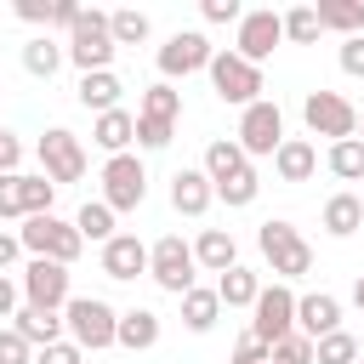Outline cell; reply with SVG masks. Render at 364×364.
Segmentation results:
<instances>
[{
    "instance_id": "30",
    "label": "cell",
    "mask_w": 364,
    "mask_h": 364,
    "mask_svg": "<svg viewBox=\"0 0 364 364\" xmlns=\"http://www.w3.org/2000/svg\"><path fill=\"white\" fill-rule=\"evenodd\" d=\"M142 119H165V125H176V114H182V91L171 85V80H154L148 91H142V108H136Z\"/></svg>"
},
{
    "instance_id": "17",
    "label": "cell",
    "mask_w": 364,
    "mask_h": 364,
    "mask_svg": "<svg viewBox=\"0 0 364 364\" xmlns=\"http://www.w3.org/2000/svg\"><path fill=\"white\" fill-rule=\"evenodd\" d=\"M91 142L114 159V154H125L131 142H136V114L131 108H108V114H97L91 119Z\"/></svg>"
},
{
    "instance_id": "16",
    "label": "cell",
    "mask_w": 364,
    "mask_h": 364,
    "mask_svg": "<svg viewBox=\"0 0 364 364\" xmlns=\"http://www.w3.org/2000/svg\"><path fill=\"white\" fill-rule=\"evenodd\" d=\"M330 330H341V301H336L330 290H313V296H296V336H307V341H318V336H330Z\"/></svg>"
},
{
    "instance_id": "41",
    "label": "cell",
    "mask_w": 364,
    "mask_h": 364,
    "mask_svg": "<svg viewBox=\"0 0 364 364\" xmlns=\"http://www.w3.org/2000/svg\"><path fill=\"white\" fill-rule=\"evenodd\" d=\"M34 364H85V353H80V347H74V341L63 336V341L40 347V353H34Z\"/></svg>"
},
{
    "instance_id": "37",
    "label": "cell",
    "mask_w": 364,
    "mask_h": 364,
    "mask_svg": "<svg viewBox=\"0 0 364 364\" xmlns=\"http://www.w3.org/2000/svg\"><path fill=\"white\" fill-rule=\"evenodd\" d=\"M17 199H23V216H46L51 199H57V188H51L46 176H23V171H17Z\"/></svg>"
},
{
    "instance_id": "21",
    "label": "cell",
    "mask_w": 364,
    "mask_h": 364,
    "mask_svg": "<svg viewBox=\"0 0 364 364\" xmlns=\"http://www.w3.org/2000/svg\"><path fill=\"white\" fill-rule=\"evenodd\" d=\"M11 330H17L34 353H40V347L63 341V313H46V307H28V301H23V307L11 313Z\"/></svg>"
},
{
    "instance_id": "8",
    "label": "cell",
    "mask_w": 364,
    "mask_h": 364,
    "mask_svg": "<svg viewBox=\"0 0 364 364\" xmlns=\"http://www.w3.org/2000/svg\"><path fill=\"white\" fill-rule=\"evenodd\" d=\"M34 154H40V176H46L51 188L85 176V148H80V136H74L68 125H51V131L34 142Z\"/></svg>"
},
{
    "instance_id": "7",
    "label": "cell",
    "mask_w": 364,
    "mask_h": 364,
    "mask_svg": "<svg viewBox=\"0 0 364 364\" xmlns=\"http://www.w3.org/2000/svg\"><path fill=\"white\" fill-rule=\"evenodd\" d=\"M301 119H307V131H313V136H330V142L358 136V108H353L341 91H324V85L301 97Z\"/></svg>"
},
{
    "instance_id": "29",
    "label": "cell",
    "mask_w": 364,
    "mask_h": 364,
    "mask_svg": "<svg viewBox=\"0 0 364 364\" xmlns=\"http://www.w3.org/2000/svg\"><path fill=\"white\" fill-rule=\"evenodd\" d=\"M63 63H68V57H63V40H51V34H34V40L23 46V68H28L34 80H51Z\"/></svg>"
},
{
    "instance_id": "48",
    "label": "cell",
    "mask_w": 364,
    "mask_h": 364,
    "mask_svg": "<svg viewBox=\"0 0 364 364\" xmlns=\"http://www.w3.org/2000/svg\"><path fill=\"white\" fill-rule=\"evenodd\" d=\"M17 256H23V239L0 228V273H11V267H17Z\"/></svg>"
},
{
    "instance_id": "33",
    "label": "cell",
    "mask_w": 364,
    "mask_h": 364,
    "mask_svg": "<svg viewBox=\"0 0 364 364\" xmlns=\"http://www.w3.org/2000/svg\"><path fill=\"white\" fill-rule=\"evenodd\" d=\"M74 233H80V239L108 245V239H114V210H108L102 199H85V205H80V216H74Z\"/></svg>"
},
{
    "instance_id": "27",
    "label": "cell",
    "mask_w": 364,
    "mask_h": 364,
    "mask_svg": "<svg viewBox=\"0 0 364 364\" xmlns=\"http://www.w3.org/2000/svg\"><path fill=\"white\" fill-rule=\"evenodd\" d=\"M216 318H222V301H216V284H210V290H199V284H193V290L182 296V324H188L193 336H205V330H216Z\"/></svg>"
},
{
    "instance_id": "53",
    "label": "cell",
    "mask_w": 364,
    "mask_h": 364,
    "mask_svg": "<svg viewBox=\"0 0 364 364\" xmlns=\"http://www.w3.org/2000/svg\"><path fill=\"white\" fill-rule=\"evenodd\" d=\"M0 91H6V80H0Z\"/></svg>"
},
{
    "instance_id": "3",
    "label": "cell",
    "mask_w": 364,
    "mask_h": 364,
    "mask_svg": "<svg viewBox=\"0 0 364 364\" xmlns=\"http://www.w3.org/2000/svg\"><path fill=\"white\" fill-rule=\"evenodd\" d=\"M256 245H262V256H267V267H273V279H279V284H290V279H307V273H313V245H307L290 222H262Z\"/></svg>"
},
{
    "instance_id": "10",
    "label": "cell",
    "mask_w": 364,
    "mask_h": 364,
    "mask_svg": "<svg viewBox=\"0 0 364 364\" xmlns=\"http://www.w3.org/2000/svg\"><path fill=\"white\" fill-rule=\"evenodd\" d=\"M148 199V171H142V159L136 154H114L108 165H102V205L119 216V210H136Z\"/></svg>"
},
{
    "instance_id": "42",
    "label": "cell",
    "mask_w": 364,
    "mask_h": 364,
    "mask_svg": "<svg viewBox=\"0 0 364 364\" xmlns=\"http://www.w3.org/2000/svg\"><path fill=\"white\" fill-rule=\"evenodd\" d=\"M199 11H205V23H233V28H239V17H245L239 0H205Z\"/></svg>"
},
{
    "instance_id": "20",
    "label": "cell",
    "mask_w": 364,
    "mask_h": 364,
    "mask_svg": "<svg viewBox=\"0 0 364 364\" xmlns=\"http://www.w3.org/2000/svg\"><path fill=\"white\" fill-rule=\"evenodd\" d=\"M114 347H131V353L159 347V313L154 307H125L119 324H114Z\"/></svg>"
},
{
    "instance_id": "11",
    "label": "cell",
    "mask_w": 364,
    "mask_h": 364,
    "mask_svg": "<svg viewBox=\"0 0 364 364\" xmlns=\"http://www.w3.org/2000/svg\"><path fill=\"white\" fill-rule=\"evenodd\" d=\"M210 57H216V46L199 34V28H176L165 46H159V80H188V74H199V68H210Z\"/></svg>"
},
{
    "instance_id": "32",
    "label": "cell",
    "mask_w": 364,
    "mask_h": 364,
    "mask_svg": "<svg viewBox=\"0 0 364 364\" xmlns=\"http://www.w3.org/2000/svg\"><path fill=\"white\" fill-rule=\"evenodd\" d=\"M148 11H136V6H119V11H108V34H114V46H142L148 40Z\"/></svg>"
},
{
    "instance_id": "45",
    "label": "cell",
    "mask_w": 364,
    "mask_h": 364,
    "mask_svg": "<svg viewBox=\"0 0 364 364\" xmlns=\"http://www.w3.org/2000/svg\"><path fill=\"white\" fill-rule=\"evenodd\" d=\"M233 364H267V341H256V336L245 330L239 347H233Z\"/></svg>"
},
{
    "instance_id": "54",
    "label": "cell",
    "mask_w": 364,
    "mask_h": 364,
    "mask_svg": "<svg viewBox=\"0 0 364 364\" xmlns=\"http://www.w3.org/2000/svg\"><path fill=\"white\" fill-rule=\"evenodd\" d=\"M358 364H364V353H358Z\"/></svg>"
},
{
    "instance_id": "26",
    "label": "cell",
    "mask_w": 364,
    "mask_h": 364,
    "mask_svg": "<svg viewBox=\"0 0 364 364\" xmlns=\"http://www.w3.org/2000/svg\"><path fill=\"white\" fill-rule=\"evenodd\" d=\"M256 296H262V279H256V267H228V273H216V301L222 307H256Z\"/></svg>"
},
{
    "instance_id": "2",
    "label": "cell",
    "mask_w": 364,
    "mask_h": 364,
    "mask_svg": "<svg viewBox=\"0 0 364 364\" xmlns=\"http://www.w3.org/2000/svg\"><path fill=\"white\" fill-rule=\"evenodd\" d=\"M17 239H23V250H28V256L63 262V267H74V262H80V250H85V239L74 233V222H63L57 210H46V216H23Z\"/></svg>"
},
{
    "instance_id": "18",
    "label": "cell",
    "mask_w": 364,
    "mask_h": 364,
    "mask_svg": "<svg viewBox=\"0 0 364 364\" xmlns=\"http://www.w3.org/2000/svg\"><path fill=\"white\" fill-rule=\"evenodd\" d=\"M318 171V148L307 142V136H284L279 148H273V176L279 182H307Z\"/></svg>"
},
{
    "instance_id": "19",
    "label": "cell",
    "mask_w": 364,
    "mask_h": 364,
    "mask_svg": "<svg viewBox=\"0 0 364 364\" xmlns=\"http://www.w3.org/2000/svg\"><path fill=\"white\" fill-rule=\"evenodd\" d=\"M171 205H176L182 216H205V210L216 205V188H210V176H205V171H188V165H182V171L171 176Z\"/></svg>"
},
{
    "instance_id": "51",
    "label": "cell",
    "mask_w": 364,
    "mask_h": 364,
    "mask_svg": "<svg viewBox=\"0 0 364 364\" xmlns=\"http://www.w3.org/2000/svg\"><path fill=\"white\" fill-rule=\"evenodd\" d=\"M358 142H364V114H358Z\"/></svg>"
},
{
    "instance_id": "47",
    "label": "cell",
    "mask_w": 364,
    "mask_h": 364,
    "mask_svg": "<svg viewBox=\"0 0 364 364\" xmlns=\"http://www.w3.org/2000/svg\"><path fill=\"white\" fill-rule=\"evenodd\" d=\"M80 11H85V6H74V0H51V28H63V34H68Z\"/></svg>"
},
{
    "instance_id": "14",
    "label": "cell",
    "mask_w": 364,
    "mask_h": 364,
    "mask_svg": "<svg viewBox=\"0 0 364 364\" xmlns=\"http://www.w3.org/2000/svg\"><path fill=\"white\" fill-rule=\"evenodd\" d=\"M23 301L46 307V313H63L68 307V267L46 262V256H28V267H23Z\"/></svg>"
},
{
    "instance_id": "43",
    "label": "cell",
    "mask_w": 364,
    "mask_h": 364,
    "mask_svg": "<svg viewBox=\"0 0 364 364\" xmlns=\"http://www.w3.org/2000/svg\"><path fill=\"white\" fill-rule=\"evenodd\" d=\"M0 222H23V199H17V176H0Z\"/></svg>"
},
{
    "instance_id": "15",
    "label": "cell",
    "mask_w": 364,
    "mask_h": 364,
    "mask_svg": "<svg viewBox=\"0 0 364 364\" xmlns=\"http://www.w3.org/2000/svg\"><path fill=\"white\" fill-rule=\"evenodd\" d=\"M102 273L119 279V284L142 279V273H148V245H142L136 233H114V239L102 245Z\"/></svg>"
},
{
    "instance_id": "40",
    "label": "cell",
    "mask_w": 364,
    "mask_h": 364,
    "mask_svg": "<svg viewBox=\"0 0 364 364\" xmlns=\"http://www.w3.org/2000/svg\"><path fill=\"white\" fill-rule=\"evenodd\" d=\"M0 364H34V347L17 330H0Z\"/></svg>"
},
{
    "instance_id": "52",
    "label": "cell",
    "mask_w": 364,
    "mask_h": 364,
    "mask_svg": "<svg viewBox=\"0 0 364 364\" xmlns=\"http://www.w3.org/2000/svg\"><path fill=\"white\" fill-rule=\"evenodd\" d=\"M0 136H6V125H0Z\"/></svg>"
},
{
    "instance_id": "35",
    "label": "cell",
    "mask_w": 364,
    "mask_h": 364,
    "mask_svg": "<svg viewBox=\"0 0 364 364\" xmlns=\"http://www.w3.org/2000/svg\"><path fill=\"white\" fill-rule=\"evenodd\" d=\"M313 364H358V341L347 330H330L313 341Z\"/></svg>"
},
{
    "instance_id": "12",
    "label": "cell",
    "mask_w": 364,
    "mask_h": 364,
    "mask_svg": "<svg viewBox=\"0 0 364 364\" xmlns=\"http://www.w3.org/2000/svg\"><path fill=\"white\" fill-rule=\"evenodd\" d=\"M239 148H245V159H273V148L284 142V114H279V102H250L245 114H239V136H233Z\"/></svg>"
},
{
    "instance_id": "36",
    "label": "cell",
    "mask_w": 364,
    "mask_h": 364,
    "mask_svg": "<svg viewBox=\"0 0 364 364\" xmlns=\"http://www.w3.org/2000/svg\"><path fill=\"white\" fill-rule=\"evenodd\" d=\"M256 193H262V176H256V165H250V171H239L233 182H222V188H216V199H222L228 210H245V205H256Z\"/></svg>"
},
{
    "instance_id": "22",
    "label": "cell",
    "mask_w": 364,
    "mask_h": 364,
    "mask_svg": "<svg viewBox=\"0 0 364 364\" xmlns=\"http://www.w3.org/2000/svg\"><path fill=\"white\" fill-rule=\"evenodd\" d=\"M233 262H239V245H233L228 228H205V233L193 239V267H205V273H228Z\"/></svg>"
},
{
    "instance_id": "25",
    "label": "cell",
    "mask_w": 364,
    "mask_h": 364,
    "mask_svg": "<svg viewBox=\"0 0 364 364\" xmlns=\"http://www.w3.org/2000/svg\"><path fill=\"white\" fill-rule=\"evenodd\" d=\"M364 228V199L358 193H330L324 199V233L330 239H353Z\"/></svg>"
},
{
    "instance_id": "6",
    "label": "cell",
    "mask_w": 364,
    "mask_h": 364,
    "mask_svg": "<svg viewBox=\"0 0 364 364\" xmlns=\"http://www.w3.org/2000/svg\"><path fill=\"white\" fill-rule=\"evenodd\" d=\"M205 74H210V91H216L222 102H233V108L262 102V68H256V63H245L239 51H216Z\"/></svg>"
},
{
    "instance_id": "4",
    "label": "cell",
    "mask_w": 364,
    "mask_h": 364,
    "mask_svg": "<svg viewBox=\"0 0 364 364\" xmlns=\"http://www.w3.org/2000/svg\"><path fill=\"white\" fill-rule=\"evenodd\" d=\"M114 324H119V313L102 301V296H68V307H63V330H68V341L85 353H102V347H114Z\"/></svg>"
},
{
    "instance_id": "46",
    "label": "cell",
    "mask_w": 364,
    "mask_h": 364,
    "mask_svg": "<svg viewBox=\"0 0 364 364\" xmlns=\"http://www.w3.org/2000/svg\"><path fill=\"white\" fill-rule=\"evenodd\" d=\"M11 11H17L23 23H46V28H51V0H17Z\"/></svg>"
},
{
    "instance_id": "31",
    "label": "cell",
    "mask_w": 364,
    "mask_h": 364,
    "mask_svg": "<svg viewBox=\"0 0 364 364\" xmlns=\"http://www.w3.org/2000/svg\"><path fill=\"white\" fill-rule=\"evenodd\" d=\"M324 165H330V176H341V182H364V142H358V136H347V142H330Z\"/></svg>"
},
{
    "instance_id": "49",
    "label": "cell",
    "mask_w": 364,
    "mask_h": 364,
    "mask_svg": "<svg viewBox=\"0 0 364 364\" xmlns=\"http://www.w3.org/2000/svg\"><path fill=\"white\" fill-rule=\"evenodd\" d=\"M11 313H17V284L0 273V318H11Z\"/></svg>"
},
{
    "instance_id": "1",
    "label": "cell",
    "mask_w": 364,
    "mask_h": 364,
    "mask_svg": "<svg viewBox=\"0 0 364 364\" xmlns=\"http://www.w3.org/2000/svg\"><path fill=\"white\" fill-rule=\"evenodd\" d=\"M114 34H108V11H80L74 17V28H68V40H63V57L80 68V74H102V68H114Z\"/></svg>"
},
{
    "instance_id": "13",
    "label": "cell",
    "mask_w": 364,
    "mask_h": 364,
    "mask_svg": "<svg viewBox=\"0 0 364 364\" xmlns=\"http://www.w3.org/2000/svg\"><path fill=\"white\" fill-rule=\"evenodd\" d=\"M279 40H284V23H279V11L273 6H262V11H245L239 17V34H233V51L245 57V63H267L273 51H279Z\"/></svg>"
},
{
    "instance_id": "23",
    "label": "cell",
    "mask_w": 364,
    "mask_h": 364,
    "mask_svg": "<svg viewBox=\"0 0 364 364\" xmlns=\"http://www.w3.org/2000/svg\"><path fill=\"white\" fill-rule=\"evenodd\" d=\"M119 74L114 68H102V74H80V85H74V97H80V108L85 114H108V108H119Z\"/></svg>"
},
{
    "instance_id": "44",
    "label": "cell",
    "mask_w": 364,
    "mask_h": 364,
    "mask_svg": "<svg viewBox=\"0 0 364 364\" xmlns=\"http://www.w3.org/2000/svg\"><path fill=\"white\" fill-rule=\"evenodd\" d=\"M341 74H353V80H364V34H353V40H341Z\"/></svg>"
},
{
    "instance_id": "39",
    "label": "cell",
    "mask_w": 364,
    "mask_h": 364,
    "mask_svg": "<svg viewBox=\"0 0 364 364\" xmlns=\"http://www.w3.org/2000/svg\"><path fill=\"white\" fill-rule=\"evenodd\" d=\"M171 131H176V125H165V119H142V114H136V148H148V154H154V148H171Z\"/></svg>"
},
{
    "instance_id": "28",
    "label": "cell",
    "mask_w": 364,
    "mask_h": 364,
    "mask_svg": "<svg viewBox=\"0 0 364 364\" xmlns=\"http://www.w3.org/2000/svg\"><path fill=\"white\" fill-rule=\"evenodd\" d=\"M313 11H318V28H336L341 40L364 34V6H358V0H318Z\"/></svg>"
},
{
    "instance_id": "38",
    "label": "cell",
    "mask_w": 364,
    "mask_h": 364,
    "mask_svg": "<svg viewBox=\"0 0 364 364\" xmlns=\"http://www.w3.org/2000/svg\"><path fill=\"white\" fill-rule=\"evenodd\" d=\"M267 364H313V341L290 330L284 341H273V347H267Z\"/></svg>"
},
{
    "instance_id": "34",
    "label": "cell",
    "mask_w": 364,
    "mask_h": 364,
    "mask_svg": "<svg viewBox=\"0 0 364 364\" xmlns=\"http://www.w3.org/2000/svg\"><path fill=\"white\" fill-rule=\"evenodd\" d=\"M279 23H284V40H290V46H313V40L324 34L313 6H290V11H279Z\"/></svg>"
},
{
    "instance_id": "9",
    "label": "cell",
    "mask_w": 364,
    "mask_h": 364,
    "mask_svg": "<svg viewBox=\"0 0 364 364\" xmlns=\"http://www.w3.org/2000/svg\"><path fill=\"white\" fill-rule=\"evenodd\" d=\"M290 330H296V290L273 279V284H262V296H256V307H250V336L273 347V341H284Z\"/></svg>"
},
{
    "instance_id": "24",
    "label": "cell",
    "mask_w": 364,
    "mask_h": 364,
    "mask_svg": "<svg viewBox=\"0 0 364 364\" xmlns=\"http://www.w3.org/2000/svg\"><path fill=\"white\" fill-rule=\"evenodd\" d=\"M205 176H210V188H222V182H233L239 171H250V159H245V148L233 142V136H216L210 148H205V165H199Z\"/></svg>"
},
{
    "instance_id": "50",
    "label": "cell",
    "mask_w": 364,
    "mask_h": 364,
    "mask_svg": "<svg viewBox=\"0 0 364 364\" xmlns=\"http://www.w3.org/2000/svg\"><path fill=\"white\" fill-rule=\"evenodd\" d=\"M353 307H358V313H364V273H358V279H353Z\"/></svg>"
},
{
    "instance_id": "5",
    "label": "cell",
    "mask_w": 364,
    "mask_h": 364,
    "mask_svg": "<svg viewBox=\"0 0 364 364\" xmlns=\"http://www.w3.org/2000/svg\"><path fill=\"white\" fill-rule=\"evenodd\" d=\"M193 245L182 239V233H165V239H154L148 245V279L165 290V296H188L193 290Z\"/></svg>"
}]
</instances>
